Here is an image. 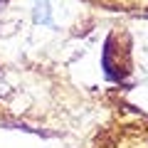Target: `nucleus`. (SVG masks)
Masks as SVG:
<instances>
[{
    "label": "nucleus",
    "mask_w": 148,
    "mask_h": 148,
    "mask_svg": "<svg viewBox=\"0 0 148 148\" xmlns=\"http://www.w3.org/2000/svg\"><path fill=\"white\" fill-rule=\"evenodd\" d=\"M35 25H47V27H57L52 17V0H32V12H30Z\"/></svg>",
    "instance_id": "f257e3e1"
}]
</instances>
